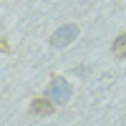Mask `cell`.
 I'll return each mask as SVG.
<instances>
[{"instance_id":"obj_5","label":"cell","mask_w":126,"mask_h":126,"mask_svg":"<svg viewBox=\"0 0 126 126\" xmlns=\"http://www.w3.org/2000/svg\"><path fill=\"white\" fill-rule=\"evenodd\" d=\"M0 50H3V53H8V50H10V46H8V40H3V38H0Z\"/></svg>"},{"instance_id":"obj_4","label":"cell","mask_w":126,"mask_h":126,"mask_svg":"<svg viewBox=\"0 0 126 126\" xmlns=\"http://www.w3.org/2000/svg\"><path fill=\"white\" fill-rule=\"evenodd\" d=\"M111 53L116 56L119 61H126V33H121L116 40H113V46H111Z\"/></svg>"},{"instance_id":"obj_3","label":"cell","mask_w":126,"mask_h":126,"mask_svg":"<svg viewBox=\"0 0 126 126\" xmlns=\"http://www.w3.org/2000/svg\"><path fill=\"white\" fill-rule=\"evenodd\" d=\"M28 111L33 113V116H50V113L56 111V103L48 96H40V98H33V103L28 106Z\"/></svg>"},{"instance_id":"obj_2","label":"cell","mask_w":126,"mask_h":126,"mask_svg":"<svg viewBox=\"0 0 126 126\" xmlns=\"http://www.w3.org/2000/svg\"><path fill=\"white\" fill-rule=\"evenodd\" d=\"M78 33H81V30H78L76 23H66V25H61L56 33L50 35V46H53V48H66V46H71L73 40L78 38Z\"/></svg>"},{"instance_id":"obj_1","label":"cell","mask_w":126,"mask_h":126,"mask_svg":"<svg viewBox=\"0 0 126 126\" xmlns=\"http://www.w3.org/2000/svg\"><path fill=\"white\" fill-rule=\"evenodd\" d=\"M71 93H73V88H71V83L63 76H53L50 83H48V88H46V96L53 101L56 106H63V103L71 98Z\"/></svg>"}]
</instances>
